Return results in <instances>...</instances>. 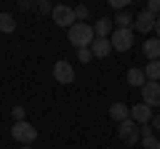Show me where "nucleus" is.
Returning a JSON list of instances; mask_svg holds the SVG:
<instances>
[{"label": "nucleus", "instance_id": "nucleus-9", "mask_svg": "<svg viewBox=\"0 0 160 149\" xmlns=\"http://www.w3.org/2000/svg\"><path fill=\"white\" fill-rule=\"evenodd\" d=\"M155 19H158V16H152L149 11H142L136 19H133L136 32H142V35H144V32H152V29H155Z\"/></svg>", "mask_w": 160, "mask_h": 149}, {"label": "nucleus", "instance_id": "nucleus-7", "mask_svg": "<svg viewBox=\"0 0 160 149\" xmlns=\"http://www.w3.org/2000/svg\"><path fill=\"white\" fill-rule=\"evenodd\" d=\"M142 99L147 107H160V83H152L147 80L142 85Z\"/></svg>", "mask_w": 160, "mask_h": 149}, {"label": "nucleus", "instance_id": "nucleus-25", "mask_svg": "<svg viewBox=\"0 0 160 149\" xmlns=\"http://www.w3.org/2000/svg\"><path fill=\"white\" fill-rule=\"evenodd\" d=\"M152 131H160V115L152 117Z\"/></svg>", "mask_w": 160, "mask_h": 149}, {"label": "nucleus", "instance_id": "nucleus-15", "mask_svg": "<svg viewBox=\"0 0 160 149\" xmlns=\"http://www.w3.org/2000/svg\"><path fill=\"white\" fill-rule=\"evenodd\" d=\"M144 83H147V77H144V69H139V67L128 69V85H133V88H142Z\"/></svg>", "mask_w": 160, "mask_h": 149}, {"label": "nucleus", "instance_id": "nucleus-29", "mask_svg": "<svg viewBox=\"0 0 160 149\" xmlns=\"http://www.w3.org/2000/svg\"><path fill=\"white\" fill-rule=\"evenodd\" d=\"M24 149H29V147H24Z\"/></svg>", "mask_w": 160, "mask_h": 149}, {"label": "nucleus", "instance_id": "nucleus-14", "mask_svg": "<svg viewBox=\"0 0 160 149\" xmlns=\"http://www.w3.org/2000/svg\"><path fill=\"white\" fill-rule=\"evenodd\" d=\"M139 138L144 141V149H158V141H160V138L155 136V131H152V128H147V125H144V128H142V136H139Z\"/></svg>", "mask_w": 160, "mask_h": 149}, {"label": "nucleus", "instance_id": "nucleus-1", "mask_svg": "<svg viewBox=\"0 0 160 149\" xmlns=\"http://www.w3.org/2000/svg\"><path fill=\"white\" fill-rule=\"evenodd\" d=\"M67 35H69V43H72L75 48H91V43L96 40V35H93V27L91 24H86V22H75L72 27L67 29Z\"/></svg>", "mask_w": 160, "mask_h": 149}, {"label": "nucleus", "instance_id": "nucleus-26", "mask_svg": "<svg viewBox=\"0 0 160 149\" xmlns=\"http://www.w3.org/2000/svg\"><path fill=\"white\" fill-rule=\"evenodd\" d=\"M19 8H22V11H29V8H32V3H27V0H22V3H19Z\"/></svg>", "mask_w": 160, "mask_h": 149}, {"label": "nucleus", "instance_id": "nucleus-13", "mask_svg": "<svg viewBox=\"0 0 160 149\" xmlns=\"http://www.w3.org/2000/svg\"><path fill=\"white\" fill-rule=\"evenodd\" d=\"M93 35H96V37H109V35H112V19H99L96 24H93Z\"/></svg>", "mask_w": 160, "mask_h": 149}, {"label": "nucleus", "instance_id": "nucleus-4", "mask_svg": "<svg viewBox=\"0 0 160 149\" xmlns=\"http://www.w3.org/2000/svg\"><path fill=\"white\" fill-rule=\"evenodd\" d=\"M139 136H142V128H139L133 120H126V123L118 125V138L126 144V147H133V144L139 141Z\"/></svg>", "mask_w": 160, "mask_h": 149}, {"label": "nucleus", "instance_id": "nucleus-21", "mask_svg": "<svg viewBox=\"0 0 160 149\" xmlns=\"http://www.w3.org/2000/svg\"><path fill=\"white\" fill-rule=\"evenodd\" d=\"M78 59H80V61H83V64H88V61H91V59H93L91 48H80V51H78Z\"/></svg>", "mask_w": 160, "mask_h": 149}, {"label": "nucleus", "instance_id": "nucleus-12", "mask_svg": "<svg viewBox=\"0 0 160 149\" xmlns=\"http://www.w3.org/2000/svg\"><path fill=\"white\" fill-rule=\"evenodd\" d=\"M144 56H147L149 61H158V59H160V40H158V37L144 40Z\"/></svg>", "mask_w": 160, "mask_h": 149}, {"label": "nucleus", "instance_id": "nucleus-28", "mask_svg": "<svg viewBox=\"0 0 160 149\" xmlns=\"http://www.w3.org/2000/svg\"><path fill=\"white\" fill-rule=\"evenodd\" d=\"M158 149H160V141H158Z\"/></svg>", "mask_w": 160, "mask_h": 149}, {"label": "nucleus", "instance_id": "nucleus-18", "mask_svg": "<svg viewBox=\"0 0 160 149\" xmlns=\"http://www.w3.org/2000/svg\"><path fill=\"white\" fill-rule=\"evenodd\" d=\"M112 22L118 24V27H126V29H131V24H133V16H131V13H128V11H120L118 16L112 19Z\"/></svg>", "mask_w": 160, "mask_h": 149}, {"label": "nucleus", "instance_id": "nucleus-16", "mask_svg": "<svg viewBox=\"0 0 160 149\" xmlns=\"http://www.w3.org/2000/svg\"><path fill=\"white\" fill-rule=\"evenodd\" d=\"M0 32H6V35L16 32V19L11 13H0Z\"/></svg>", "mask_w": 160, "mask_h": 149}, {"label": "nucleus", "instance_id": "nucleus-17", "mask_svg": "<svg viewBox=\"0 0 160 149\" xmlns=\"http://www.w3.org/2000/svg\"><path fill=\"white\" fill-rule=\"evenodd\" d=\"M144 77H147V80H152V83L160 80V59H158V61H149L147 67H144Z\"/></svg>", "mask_w": 160, "mask_h": 149}, {"label": "nucleus", "instance_id": "nucleus-22", "mask_svg": "<svg viewBox=\"0 0 160 149\" xmlns=\"http://www.w3.org/2000/svg\"><path fill=\"white\" fill-rule=\"evenodd\" d=\"M144 11H149V13H152V16H160V0H149V3H147V8H144Z\"/></svg>", "mask_w": 160, "mask_h": 149}, {"label": "nucleus", "instance_id": "nucleus-6", "mask_svg": "<svg viewBox=\"0 0 160 149\" xmlns=\"http://www.w3.org/2000/svg\"><path fill=\"white\" fill-rule=\"evenodd\" d=\"M51 16H53V22L59 24V27H72L75 24V11L69 6H53V11H51Z\"/></svg>", "mask_w": 160, "mask_h": 149}, {"label": "nucleus", "instance_id": "nucleus-27", "mask_svg": "<svg viewBox=\"0 0 160 149\" xmlns=\"http://www.w3.org/2000/svg\"><path fill=\"white\" fill-rule=\"evenodd\" d=\"M155 32H158V40H160V16L155 19Z\"/></svg>", "mask_w": 160, "mask_h": 149}, {"label": "nucleus", "instance_id": "nucleus-2", "mask_svg": "<svg viewBox=\"0 0 160 149\" xmlns=\"http://www.w3.org/2000/svg\"><path fill=\"white\" fill-rule=\"evenodd\" d=\"M109 43H112V48L115 51H131V46H133V29H126V27H118V29H112V35H109Z\"/></svg>", "mask_w": 160, "mask_h": 149}, {"label": "nucleus", "instance_id": "nucleus-19", "mask_svg": "<svg viewBox=\"0 0 160 149\" xmlns=\"http://www.w3.org/2000/svg\"><path fill=\"white\" fill-rule=\"evenodd\" d=\"M72 11H75V22H83V19L91 16V8L88 6H78V8H72Z\"/></svg>", "mask_w": 160, "mask_h": 149}, {"label": "nucleus", "instance_id": "nucleus-10", "mask_svg": "<svg viewBox=\"0 0 160 149\" xmlns=\"http://www.w3.org/2000/svg\"><path fill=\"white\" fill-rule=\"evenodd\" d=\"M109 117L118 120V125H120V123H126V120H131V107H126L123 101H115L112 107H109Z\"/></svg>", "mask_w": 160, "mask_h": 149}, {"label": "nucleus", "instance_id": "nucleus-3", "mask_svg": "<svg viewBox=\"0 0 160 149\" xmlns=\"http://www.w3.org/2000/svg\"><path fill=\"white\" fill-rule=\"evenodd\" d=\"M11 136L16 138V141H22L24 147H29V144H32L35 138H38V128H35V125H29L27 120H22V123H13Z\"/></svg>", "mask_w": 160, "mask_h": 149}, {"label": "nucleus", "instance_id": "nucleus-23", "mask_svg": "<svg viewBox=\"0 0 160 149\" xmlns=\"http://www.w3.org/2000/svg\"><path fill=\"white\" fill-rule=\"evenodd\" d=\"M13 120H16V123L24 120V107H13Z\"/></svg>", "mask_w": 160, "mask_h": 149}, {"label": "nucleus", "instance_id": "nucleus-20", "mask_svg": "<svg viewBox=\"0 0 160 149\" xmlns=\"http://www.w3.org/2000/svg\"><path fill=\"white\" fill-rule=\"evenodd\" d=\"M35 8H38L40 13H51V11H53V6L48 3V0H38V3H35Z\"/></svg>", "mask_w": 160, "mask_h": 149}, {"label": "nucleus", "instance_id": "nucleus-5", "mask_svg": "<svg viewBox=\"0 0 160 149\" xmlns=\"http://www.w3.org/2000/svg\"><path fill=\"white\" fill-rule=\"evenodd\" d=\"M53 77H56L62 85H69V83H75V67L69 61H64V59H59V61L53 64Z\"/></svg>", "mask_w": 160, "mask_h": 149}, {"label": "nucleus", "instance_id": "nucleus-24", "mask_svg": "<svg viewBox=\"0 0 160 149\" xmlns=\"http://www.w3.org/2000/svg\"><path fill=\"white\" fill-rule=\"evenodd\" d=\"M112 3V8H118V11H126V6H128V0H109Z\"/></svg>", "mask_w": 160, "mask_h": 149}, {"label": "nucleus", "instance_id": "nucleus-11", "mask_svg": "<svg viewBox=\"0 0 160 149\" xmlns=\"http://www.w3.org/2000/svg\"><path fill=\"white\" fill-rule=\"evenodd\" d=\"M109 51H112V43H109V37H96V40L91 43V53H93V59H104V56H109Z\"/></svg>", "mask_w": 160, "mask_h": 149}, {"label": "nucleus", "instance_id": "nucleus-8", "mask_svg": "<svg viewBox=\"0 0 160 149\" xmlns=\"http://www.w3.org/2000/svg\"><path fill=\"white\" fill-rule=\"evenodd\" d=\"M152 107H147V104H136V107H131V120L136 123V125H147V123H152Z\"/></svg>", "mask_w": 160, "mask_h": 149}]
</instances>
